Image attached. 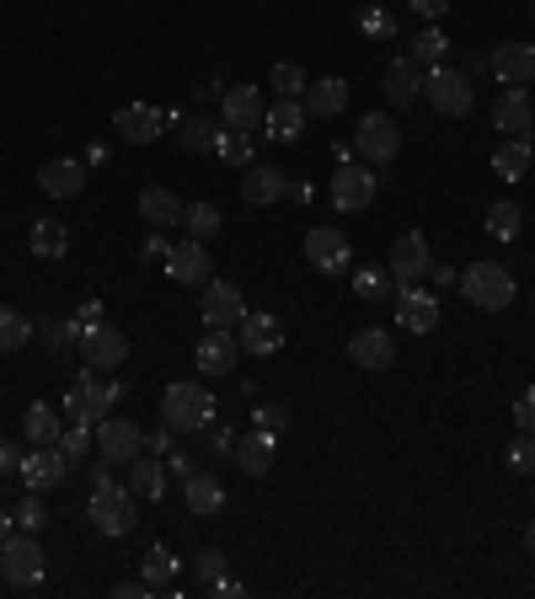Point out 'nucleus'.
<instances>
[{"instance_id":"f257e3e1","label":"nucleus","mask_w":535,"mask_h":599,"mask_svg":"<svg viewBox=\"0 0 535 599\" xmlns=\"http://www.w3.org/2000/svg\"><path fill=\"white\" fill-rule=\"evenodd\" d=\"M91 525L102 536H129L140 525V498H134V487H119V481L108 477V460L91 477Z\"/></svg>"},{"instance_id":"f03ea898","label":"nucleus","mask_w":535,"mask_h":599,"mask_svg":"<svg viewBox=\"0 0 535 599\" xmlns=\"http://www.w3.org/2000/svg\"><path fill=\"white\" fill-rule=\"evenodd\" d=\"M209 418H214V396H209V386L172 380V386L161 390V423H166L172 434H199V428H209Z\"/></svg>"},{"instance_id":"7ed1b4c3","label":"nucleus","mask_w":535,"mask_h":599,"mask_svg":"<svg viewBox=\"0 0 535 599\" xmlns=\"http://www.w3.org/2000/svg\"><path fill=\"white\" fill-rule=\"evenodd\" d=\"M119 396H123L119 380H97V369L87 364V369L70 380V390H64V418H70V423H91V428H97V418H108Z\"/></svg>"},{"instance_id":"20e7f679","label":"nucleus","mask_w":535,"mask_h":599,"mask_svg":"<svg viewBox=\"0 0 535 599\" xmlns=\"http://www.w3.org/2000/svg\"><path fill=\"white\" fill-rule=\"evenodd\" d=\"M423 97L440 119H466L476 108V91H472V75L466 70H450V64H434L423 75Z\"/></svg>"},{"instance_id":"39448f33","label":"nucleus","mask_w":535,"mask_h":599,"mask_svg":"<svg viewBox=\"0 0 535 599\" xmlns=\"http://www.w3.org/2000/svg\"><path fill=\"white\" fill-rule=\"evenodd\" d=\"M461 295L472 300L476 311H504L514 300V273L504 263H493V257H476L472 268L461 273Z\"/></svg>"},{"instance_id":"423d86ee","label":"nucleus","mask_w":535,"mask_h":599,"mask_svg":"<svg viewBox=\"0 0 535 599\" xmlns=\"http://www.w3.org/2000/svg\"><path fill=\"white\" fill-rule=\"evenodd\" d=\"M0 578H6L11 589L43 583V546H38L32 530H11V540L0 546Z\"/></svg>"},{"instance_id":"0eeeda50","label":"nucleus","mask_w":535,"mask_h":599,"mask_svg":"<svg viewBox=\"0 0 535 599\" xmlns=\"http://www.w3.org/2000/svg\"><path fill=\"white\" fill-rule=\"evenodd\" d=\"M354 150L364 166H386V161H396V150H402V129H396V119L391 113H364L354 129Z\"/></svg>"},{"instance_id":"6e6552de","label":"nucleus","mask_w":535,"mask_h":599,"mask_svg":"<svg viewBox=\"0 0 535 599\" xmlns=\"http://www.w3.org/2000/svg\"><path fill=\"white\" fill-rule=\"evenodd\" d=\"M145 449V428L134 418H97V455L108 460V466H123V460H134Z\"/></svg>"},{"instance_id":"1a4fd4ad","label":"nucleus","mask_w":535,"mask_h":599,"mask_svg":"<svg viewBox=\"0 0 535 599\" xmlns=\"http://www.w3.org/2000/svg\"><path fill=\"white\" fill-rule=\"evenodd\" d=\"M386 268H391V284H396V290H407V284H423V278H428V268H434V252H428L423 231H407V236H396Z\"/></svg>"},{"instance_id":"9d476101","label":"nucleus","mask_w":535,"mask_h":599,"mask_svg":"<svg viewBox=\"0 0 535 599\" xmlns=\"http://www.w3.org/2000/svg\"><path fill=\"white\" fill-rule=\"evenodd\" d=\"M305 257H311V268L327 273V278L354 268L349 241H343V231H332V225H311V231H305Z\"/></svg>"},{"instance_id":"9b49d317","label":"nucleus","mask_w":535,"mask_h":599,"mask_svg":"<svg viewBox=\"0 0 535 599\" xmlns=\"http://www.w3.org/2000/svg\"><path fill=\"white\" fill-rule=\"evenodd\" d=\"M268 119V102L258 87H225L220 91V123L225 129H241V134H258Z\"/></svg>"},{"instance_id":"f8f14e48","label":"nucleus","mask_w":535,"mask_h":599,"mask_svg":"<svg viewBox=\"0 0 535 599\" xmlns=\"http://www.w3.org/2000/svg\"><path fill=\"white\" fill-rule=\"evenodd\" d=\"M375 199V172L364 166V161H343L337 172H332V204H337V214H359L364 204Z\"/></svg>"},{"instance_id":"ddd939ff","label":"nucleus","mask_w":535,"mask_h":599,"mask_svg":"<svg viewBox=\"0 0 535 599\" xmlns=\"http://www.w3.org/2000/svg\"><path fill=\"white\" fill-rule=\"evenodd\" d=\"M17 477L28 481V493H49L70 477V455L60 445H32V455H22V471Z\"/></svg>"},{"instance_id":"4468645a","label":"nucleus","mask_w":535,"mask_h":599,"mask_svg":"<svg viewBox=\"0 0 535 599\" xmlns=\"http://www.w3.org/2000/svg\"><path fill=\"white\" fill-rule=\"evenodd\" d=\"M396 327L402 332H434L440 327V290H423V284L396 290Z\"/></svg>"},{"instance_id":"2eb2a0df","label":"nucleus","mask_w":535,"mask_h":599,"mask_svg":"<svg viewBox=\"0 0 535 599\" xmlns=\"http://www.w3.org/2000/svg\"><path fill=\"white\" fill-rule=\"evenodd\" d=\"M241 359V337L236 327H209L204 343L193 348V364H199V375H231Z\"/></svg>"},{"instance_id":"dca6fc26","label":"nucleus","mask_w":535,"mask_h":599,"mask_svg":"<svg viewBox=\"0 0 535 599\" xmlns=\"http://www.w3.org/2000/svg\"><path fill=\"white\" fill-rule=\"evenodd\" d=\"M236 337H241V354L268 359V354H279V348H284V322H279V316H268V311H246V316L236 322Z\"/></svg>"},{"instance_id":"f3484780","label":"nucleus","mask_w":535,"mask_h":599,"mask_svg":"<svg viewBox=\"0 0 535 599\" xmlns=\"http://www.w3.org/2000/svg\"><path fill=\"white\" fill-rule=\"evenodd\" d=\"M81 354H87L91 369H119L129 359V337L108 322H91V327H81Z\"/></svg>"},{"instance_id":"a211bd4d","label":"nucleus","mask_w":535,"mask_h":599,"mask_svg":"<svg viewBox=\"0 0 535 599\" xmlns=\"http://www.w3.org/2000/svg\"><path fill=\"white\" fill-rule=\"evenodd\" d=\"M241 199L258 204V210H273L279 199H290V172H284V166H263V161H252V166L241 172Z\"/></svg>"},{"instance_id":"6ab92c4d","label":"nucleus","mask_w":535,"mask_h":599,"mask_svg":"<svg viewBox=\"0 0 535 599\" xmlns=\"http://www.w3.org/2000/svg\"><path fill=\"white\" fill-rule=\"evenodd\" d=\"M166 273L178 278V284H193V290H204L209 278H214V257H209V246L199 236H188L172 246V257H166Z\"/></svg>"},{"instance_id":"aec40b11","label":"nucleus","mask_w":535,"mask_h":599,"mask_svg":"<svg viewBox=\"0 0 535 599\" xmlns=\"http://www.w3.org/2000/svg\"><path fill=\"white\" fill-rule=\"evenodd\" d=\"M113 129H119L123 145H150V140H161L166 113H161V108H150V102H129V108L113 113Z\"/></svg>"},{"instance_id":"412c9836","label":"nucleus","mask_w":535,"mask_h":599,"mask_svg":"<svg viewBox=\"0 0 535 599\" xmlns=\"http://www.w3.org/2000/svg\"><path fill=\"white\" fill-rule=\"evenodd\" d=\"M487 70L504 81V87H535V49L531 43H498L493 54H487Z\"/></svg>"},{"instance_id":"4be33fe9","label":"nucleus","mask_w":535,"mask_h":599,"mask_svg":"<svg viewBox=\"0 0 535 599\" xmlns=\"http://www.w3.org/2000/svg\"><path fill=\"white\" fill-rule=\"evenodd\" d=\"M199 311H204L209 327H236L241 316H246V300H241V290L231 284V278H209Z\"/></svg>"},{"instance_id":"5701e85b","label":"nucleus","mask_w":535,"mask_h":599,"mask_svg":"<svg viewBox=\"0 0 535 599\" xmlns=\"http://www.w3.org/2000/svg\"><path fill=\"white\" fill-rule=\"evenodd\" d=\"M349 359L359 364V369H391L396 364V343H391L386 327H359L354 337H349Z\"/></svg>"},{"instance_id":"b1692460","label":"nucleus","mask_w":535,"mask_h":599,"mask_svg":"<svg viewBox=\"0 0 535 599\" xmlns=\"http://www.w3.org/2000/svg\"><path fill=\"white\" fill-rule=\"evenodd\" d=\"M535 123V97H525V87H504L493 102V129H504L508 140H519Z\"/></svg>"},{"instance_id":"393cba45","label":"nucleus","mask_w":535,"mask_h":599,"mask_svg":"<svg viewBox=\"0 0 535 599\" xmlns=\"http://www.w3.org/2000/svg\"><path fill=\"white\" fill-rule=\"evenodd\" d=\"M305 119H337L343 108H349V81L343 75H322V81H311L305 87Z\"/></svg>"},{"instance_id":"a878e982","label":"nucleus","mask_w":535,"mask_h":599,"mask_svg":"<svg viewBox=\"0 0 535 599\" xmlns=\"http://www.w3.org/2000/svg\"><path fill=\"white\" fill-rule=\"evenodd\" d=\"M305 102L300 97H279L273 108H268V119H263V129H268V140H279V145H295L300 134H305Z\"/></svg>"},{"instance_id":"bb28decb","label":"nucleus","mask_w":535,"mask_h":599,"mask_svg":"<svg viewBox=\"0 0 535 599\" xmlns=\"http://www.w3.org/2000/svg\"><path fill=\"white\" fill-rule=\"evenodd\" d=\"M38 187H43L49 199H75V193L87 187V161H70V155L49 161V166L38 172Z\"/></svg>"},{"instance_id":"cd10ccee","label":"nucleus","mask_w":535,"mask_h":599,"mask_svg":"<svg viewBox=\"0 0 535 599\" xmlns=\"http://www.w3.org/2000/svg\"><path fill=\"white\" fill-rule=\"evenodd\" d=\"M182 504H188V514H199V519H214V514H225V487L209 477V471H193V477L182 481Z\"/></svg>"},{"instance_id":"c85d7f7f","label":"nucleus","mask_w":535,"mask_h":599,"mask_svg":"<svg viewBox=\"0 0 535 599\" xmlns=\"http://www.w3.org/2000/svg\"><path fill=\"white\" fill-rule=\"evenodd\" d=\"M231 455H236V466L246 471V477H268L273 471V460H279V445H273V434H246V439H236L231 445Z\"/></svg>"},{"instance_id":"c756f323","label":"nucleus","mask_w":535,"mask_h":599,"mask_svg":"<svg viewBox=\"0 0 535 599\" xmlns=\"http://www.w3.org/2000/svg\"><path fill=\"white\" fill-rule=\"evenodd\" d=\"M129 466H134V471H129V487H134V498L155 504V498L166 493V460H161V455H150V449H140V455H134Z\"/></svg>"},{"instance_id":"7c9ffc66","label":"nucleus","mask_w":535,"mask_h":599,"mask_svg":"<svg viewBox=\"0 0 535 599\" xmlns=\"http://www.w3.org/2000/svg\"><path fill=\"white\" fill-rule=\"evenodd\" d=\"M140 214L155 231H172V225H182V199L172 187H140Z\"/></svg>"},{"instance_id":"2f4dec72","label":"nucleus","mask_w":535,"mask_h":599,"mask_svg":"<svg viewBox=\"0 0 535 599\" xmlns=\"http://www.w3.org/2000/svg\"><path fill=\"white\" fill-rule=\"evenodd\" d=\"M381 91H386L391 108H413L417 97H423V75H417V64L413 60H396L386 70V87H381Z\"/></svg>"},{"instance_id":"473e14b6","label":"nucleus","mask_w":535,"mask_h":599,"mask_svg":"<svg viewBox=\"0 0 535 599\" xmlns=\"http://www.w3.org/2000/svg\"><path fill=\"white\" fill-rule=\"evenodd\" d=\"M22 434H28L32 445H60L64 413H54V402H32L28 418H22Z\"/></svg>"},{"instance_id":"72a5a7b5","label":"nucleus","mask_w":535,"mask_h":599,"mask_svg":"<svg viewBox=\"0 0 535 599\" xmlns=\"http://www.w3.org/2000/svg\"><path fill=\"white\" fill-rule=\"evenodd\" d=\"M28 246H32V257H49V263H60L64 252H70V231H64L60 220H32Z\"/></svg>"},{"instance_id":"f704fd0d","label":"nucleus","mask_w":535,"mask_h":599,"mask_svg":"<svg viewBox=\"0 0 535 599\" xmlns=\"http://www.w3.org/2000/svg\"><path fill=\"white\" fill-rule=\"evenodd\" d=\"M531 155L535 150L525 145V140H504V145L493 150V172H498L504 182H519L525 172H531Z\"/></svg>"},{"instance_id":"c9c22d12","label":"nucleus","mask_w":535,"mask_h":599,"mask_svg":"<svg viewBox=\"0 0 535 599\" xmlns=\"http://www.w3.org/2000/svg\"><path fill=\"white\" fill-rule=\"evenodd\" d=\"M220 225H225V214L214 210L209 199H199V204H182V231H188V236L209 241V236H220Z\"/></svg>"},{"instance_id":"e433bc0d","label":"nucleus","mask_w":535,"mask_h":599,"mask_svg":"<svg viewBox=\"0 0 535 599\" xmlns=\"http://www.w3.org/2000/svg\"><path fill=\"white\" fill-rule=\"evenodd\" d=\"M214 134H220V123L214 119H204V113H188V119H178V140H182V150H214Z\"/></svg>"},{"instance_id":"4c0bfd02","label":"nucleus","mask_w":535,"mask_h":599,"mask_svg":"<svg viewBox=\"0 0 535 599\" xmlns=\"http://www.w3.org/2000/svg\"><path fill=\"white\" fill-rule=\"evenodd\" d=\"M214 155H220L225 166H252V134H241V129H225V123H220V134H214Z\"/></svg>"},{"instance_id":"58836bf2","label":"nucleus","mask_w":535,"mask_h":599,"mask_svg":"<svg viewBox=\"0 0 535 599\" xmlns=\"http://www.w3.org/2000/svg\"><path fill=\"white\" fill-rule=\"evenodd\" d=\"M38 343H43V348L60 359L70 343H81V322H75V316H64V322H54V316H49V322H38Z\"/></svg>"},{"instance_id":"ea45409f","label":"nucleus","mask_w":535,"mask_h":599,"mask_svg":"<svg viewBox=\"0 0 535 599\" xmlns=\"http://www.w3.org/2000/svg\"><path fill=\"white\" fill-rule=\"evenodd\" d=\"M140 578H145V589H172V578H178V557H172L166 546H150Z\"/></svg>"},{"instance_id":"a19ab883","label":"nucleus","mask_w":535,"mask_h":599,"mask_svg":"<svg viewBox=\"0 0 535 599\" xmlns=\"http://www.w3.org/2000/svg\"><path fill=\"white\" fill-rule=\"evenodd\" d=\"M445 54H450V38L440 28H423L413 38V64H417V70H434V64H445Z\"/></svg>"},{"instance_id":"79ce46f5","label":"nucleus","mask_w":535,"mask_h":599,"mask_svg":"<svg viewBox=\"0 0 535 599\" xmlns=\"http://www.w3.org/2000/svg\"><path fill=\"white\" fill-rule=\"evenodd\" d=\"M32 343V322L22 311H6L0 305V354H17V348H28Z\"/></svg>"},{"instance_id":"37998d69","label":"nucleus","mask_w":535,"mask_h":599,"mask_svg":"<svg viewBox=\"0 0 535 599\" xmlns=\"http://www.w3.org/2000/svg\"><path fill=\"white\" fill-rule=\"evenodd\" d=\"M519 225H525V210H519L514 199H498V204L487 210V231H493L498 241H514L519 236Z\"/></svg>"},{"instance_id":"c03bdc74","label":"nucleus","mask_w":535,"mask_h":599,"mask_svg":"<svg viewBox=\"0 0 535 599\" xmlns=\"http://www.w3.org/2000/svg\"><path fill=\"white\" fill-rule=\"evenodd\" d=\"M268 87L279 91V97H305V87H311V81H305V70H300V64H273V75H268Z\"/></svg>"},{"instance_id":"a18cd8bd","label":"nucleus","mask_w":535,"mask_h":599,"mask_svg":"<svg viewBox=\"0 0 535 599\" xmlns=\"http://www.w3.org/2000/svg\"><path fill=\"white\" fill-rule=\"evenodd\" d=\"M354 290H359V300H386L391 268H359L354 273Z\"/></svg>"},{"instance_id":"49530a36","label":"nucleus","mask_w":535,"mask_h":599,"mask_svg":"<svg viewBox=\"0 0 535 599\" xmlns=\"http://www.w3.org/2000/svg\"><path fill=\"white\" fill-rule=\"evenodd\" d=\"M11 519H17V530H32V536H38V530L49 525V509L38 504V493H28V498H22V504L11 509Z\"/></svg>"},{"instance_id":"de8ad7c7","label":"nucleus","mask_w":535,"mask_h":599,"mask_svg":"<svg viewBox=\"0 0 535 599\" xmlns=\"http://www.w3.org/2000/svg\"><path fill=\"white\" fill-rule=\"evenodd\" d=\"M508 466H514L519 477H535V434H525V428H519V439L508 445Z\"/></svg>"},{"instance_id":"09e8293b","label":"nucleus","mask_w":535,"mask_h":599,"mask_svg":"<svg viewBox=\"0 0 535 599\" xmlns=\"http://www.w3.org/2000/svg\"><path fill=\"white\" fill-rule=\"evenodd\" d=\"M91 439H97V428H91V423H70V428L60 434V449L70 455V460H81V455L91 449Z\"/></svg>"},{"instance_id":"8fccbe9b","label":"nucleus","mask_w":535,"mask_h":599,"mask_svg":"<svg viewBox=\"0 0 535 599\" xmlns=\"http://www.w3.org/2000/svg\"><path fill=\"white\" fill-rule=\"evenodd\" d=\"M252 423H258L263 434H279V428H290V407H279V402H258V407H252Z\"/></svg>"},{"instance_id":"3c124183","label":"nucleus","mask_w":535,"mask_h":599,"mask_svg":"<svg viewBox=\"0 0 535 599\" xmlns=\"http://www.w3.org/2000/svg\"><path fill=\"white\" fill-rule=\"evenodd\" d=\"M220 578H225V551H214V546H209V551H199V583L214 589Z\"/></svg>"},{"instance_id":"603ef678","label":"nucleus","mask_w":535,"mask_h":599,"mask_svg":"<svg viewBox=\"0 0 535 599\" xmlns=\"http://www.w3.org/2000/svg\"><path fill=\"white\" fill-rule=\"evenodd\" d=\"M514 423H519L525 434H535V386L519 390V402H514Z\"/></svg>"},{"instance_id":"864d4df0","label":"nucleus","mask_w":535,"mask_h":599,"mask_svg":"<svg viewBox=\"0 0 535 599\" xmlns=\"http://www.w3.org/2000/svg\"><path fill=\"white\" fill-rule=\"evenodd\" d=\"M166 471H172L178 481H188L193 471H199V466H193V455H182V449H166Z\"/></svg>"},{"instance_id":"5fc2aeb1","label":"nucleus","mask_w":535,"mask_h":599,"mask_svg":"<svg viewBox=\"0 0 535 599\" xmlns=\"http://www.w3.org/2000/svg\"><path fill=\"white\" fill-rule=\"evenodd\" d=\"M17 471H22V449L11 439H0V477H17Z\"/></svg>"},{"instance_id":"6e6d98bb","label":"nucleus","mask_w":535,"mask_h":599,"mask_svg":"<svg viewBox=\"0 0 535 599\" xmlns=\"http://www.w3.org/2000/svg\"><path fill=\"white\" fill-rule=\"evenodd\" d=\"M145 449L150 455H166V449H172V428H166V423H161V428H145Z\"/></svg>"},{"instance_id":"4d7b16f0","label":"nucleus","mask_w":535,"mask_h":599,"mask_svg":"<svg viewBox=\"0 0 535 599\" xmlns=\"http://www.w3.org/2000/svg\"><path fill=\"white\" fill-rule=\"evenodd\" d=\"M407 6H413V11L423 17V22H440V17L450 11V0H407Z\"/></svg>"},{"instance_id":"13d9d810","label":"nucleus","mask_w":535,"mask_h":599,"mask_svg":"<svg viewBox=\"0 0 535 599\" xmlns=\"http://www.w3.org/2000/svg\"><path fill=\"white\" fill-rule=\"evenodd\" d=\"M145 257H150V263H166V257H172V241H166L161 231H155V236L145 241Z\"/></svg>"},{"instance_id":"bf43d9fd","label":"nucleus","mask_w":535,"mask_h":599,"mask_svg":"<svg viewBox=\"0 0 535 599\" xmlns=\"http://www.w3.org/2000/svg\"><path fill=\"white\" fill-rule=\"evenodd\" d=\"M428 278H434V290H445V284H461V273L445 268V263H434V268H428Z\"/></svg>"},{"instance_id":"052dcab7","label":"nucleus","mask_w":535,"mask_h":599,"mask_svg":"<svg viewBox=\"0 0 535 599\" xmlns=\"http://www.w3.org/2000/svg\"><path fill=\"white\" fill-rule=\"evenodd\" d=\"M75 322H81V327H91V322H102V300H87V305L75 311Z\"/></svg>"},{"instance_id":"680f3d73","label":"nucleus","mask_w":535,"mask_h":599,"mask_svg":"<svg viewBox=\"0 0 535 599\" xmlns=\"http://www.w3.org/2000/svg\"><path fill=\"white\" fill-rule=\"evenodd\" d=\"M214 595H220V599H241V595H246V589H241L236 578H231V572H225V578H220V583H214Z\"/></svg>"},{"instance_id":"e2e57ef3","label":"nucleus","mask_w":535,"mask_h":599,"mask_svg":"<svg viewBox=\"0 0 535 599\" xmlns=\"http://www.w3.org/2000/svg\"><path fill=\"white\" fill-rule=\"evenodd\" d=\"M113 599H145V578H140V583H119Z\"/></svg>"},{"instance_id":"0e129e2a","label":"nucleus","mask_w":535,"mask_h":599,"mask_svg":"<svg viewBox=\"0 0 535 599\" xmlns=\"http://www.w3.org/2000/svg\"><path fill=\"white\" fill-rule=\"evenodd\" d=\"M231 445H236V439H231V428H214V434H209V449H220V455H225Z\"/></svg>"},{"instance_id":"69168bd1","label":"nucleus","mask_w":535,"mask_h":599,"mask_svg":"<svg viewBox=\"0 0 535 599\" xmlns=\"http://www.w3.org/2000/svg\"><path fill=\"white\" fill-rule=\"evenodd\" d=\"M11 530H17V519H11V509H0V546L11 540Z\"/></svg>"},{"instance_id":"338daca9","label":"nucleus","mask_w":535,"mask_h":599,"mask_svg":"<svg viewBox=\"0 0 535 599\" xmlns=\"http://www.w3.org/2000/svg\"><path fill=\"white\" fill-rule=\"evenodd\" d=\"M525 546H531V557H535V519L525 525Z\"/></svg>"}]
</instances>
